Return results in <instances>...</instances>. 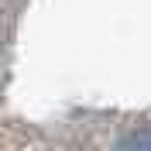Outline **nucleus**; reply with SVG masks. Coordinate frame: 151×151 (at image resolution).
<instances>
[{
  "label": "nucleus",
  "mask_w": 151,
  "mask_h": 151,
  "mask_svg": "<svg viewBox=\"0 0 151 151\" xmlns=\"http://www.w3.org/2000/svg\"><path fill=\"white\" fill-rule=\"evenodd\" d=\"M120 148H151V137H127L120 141Z\"/></svg>",
  "instance_id": "nucleus-1"
}]
</instances>
